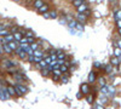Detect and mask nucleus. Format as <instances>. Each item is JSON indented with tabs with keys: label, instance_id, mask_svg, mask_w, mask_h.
Here are the masks:
<instances>
[{
	"label": "nucleus",
	"instance_id": "1",
	"mask_svg": "<svg viewBox=\"0 0 121 109\" xmlns=\"http://www.w3.org/2000/svg\"><path fill=\"white\" fill-rule=\"evenodd\" d=\"M15 90H16L17 96H23V95H26V93L29 91V88H28L26 85H23L22 83H18V84H16V86H15Z\"/></svg>",
	"mask_w": 121,
	"mask_h": 109
},
{
	"label": "nucleus",
	"instance_id": "2",
	"mask_svg": "<svg viewBox=\"0 0 121 109\" xmlns=\"http://www.w3.org/2000/svg\"><path fill=\"white\" fill-rule=\"evenodd\" d=\"M80 92H81L84 96H86L87 93H90V92H91V86H90L87 83L82 84L81 86H80Z\"/></svg>",
	"mask_w": 121,
	"mask_h": 109
},
{
	"label": "nucleus",
	"instance_id": "3",
	"mask_svg": "<svg viewBox=\"0 0 121 109\" xmlns=\"http://www.w3.org/2000/svg\"><path fill=\"white\" fill-rule=\"evenodd\" d=\"M75 9H76L78 13H84V12L86 11V10L88 9V6H87V4H86V3L84 1V3L81 4V5H79V6H78V7H75Z\"/></svg>",
	"mask_w": 121,
	"mask_h": 109
},
{
	"label": "nucleus",
	"instance_id": "4",
	"mask_svg": "<svg viewBox=\"0 0 121 109\" xmlns=\"http://www.w3.org/2000/svg\"><path fill=\"white\" fill-rule=\"evenodd\" d=\"M6 91H7V93H9V96L10 97H16L17 96V93H16V90H15V86H6Z\"/></svg>",
	"mask_w": 121,
	"mask_h": 109
},
{
	"label": "nucleus",
	"instance_id": "5",
	"mask_svg": "<svg viewBox=\"0 0 121 109\" xmlns=\"http://www.w3.org/2000/svg\"><path fill=\"white\" fill-rule=\"evenodd\" d=\"M75 19H76L78 22H80V23H85L87 21V16L85 13H78V16H76Z\"/></svg>",
	"mask_w": 121,
	"mask_h": 109
},
{
	"label": "nucleus",
	"instance_id": "6",
	"mask_svg": "<svg viewBox=\"0 0 121 109\" xmlns=\"http://www.w3.org/2000/svg\"><path fill=\"white\" fill-rule=\"evenodd\" d=\"M96 80H97V74H96L95 70H92L90 73V75H88V83L93 84V83H96Z\"/></svg>",
	"mask_w": 121,
	"mask_h": 109
},
{
	"label": "nucleus",
	"instance_id": "7",
	"mask_svg": "<svg viewBox=\"0 0 121 109\" xmlns=\"http://www.w3.org/2000/svg\"><path fill=\"white\" fill-rule=\"evenodd\" d=\"M87 96V98H86V101H87V103L88 104H93L95 103V98H96V96H95V93H87L86 95Z\"/></svg>",
	"mask_w": 121,
	"mask_h": 109
},
{
	"label": "nucleus",
	"instance_id": "8",
	"mask_svg": "<svg viewBox=\"0 0 121 109\" xmlns=\"http://www.w3.org/2000/svg\"><path fill=\"white\" fill-rule=\"evenodd\" d=\"M110 64H112V65H114V67H119V64H120L119 57L114 56V57H112V58H110Z\"/></svg>",
	"mask_w": 121,
	"mask_h": 109
},
{
	"label": "nucleus",
	"instance_id": "9",
	"mask_svg": "<svg viewBox=\"0 0 121 109\" xmlns=\"http://www.w3.org/2000/svg\"><path fill=\"white\" fill-rule=\"evenodd\" d=\"M33 55H34L35 57H44V56H45V53L43 52V50H40L39 47L36 48V50H33Z\"/></svg>",
	"mask_w": 121,
	"mask_h": 109
},
{
	"label": "nucleus",
	"instance_id": "10",
	"mask_svg": "<svg viewBox=\"0 0 121 109\" xmlns=\"http://www.w3.org/2000/svg\"><path fill=\"white\" fill-rule=\"evenodd\" d=\"M3 50H4V52H5V53H9V55L13 52V51L11 50V47L9 46V44H7V43H4V45H3Z\"/></svg>",
	"mask_w": 121,
	"mask_h": 109
},
{
	"label": "nucleus",
	"instance_id": "11",
	"mask_svg": "<svg viewBox=\"0 0 121 109\" xmlns=\"http://www.w3.org/2000/svg\"><path fill=\"white\" fill-rule=\"evenodd\" d=\"M38 10H39V13H44V12H47V11H48V5H47V4H43V5L40 6Z\"/></svg>",
	"mask_w": 121,
	"mask_h": 109
},
{
	"label": "nucleus",
	"instance_id": "12",
	"mask_svg": "<svg viewBox=\"0 0 121 109\" xmlns=\"http://www.w3.org/2000/svg\"><path fill=\"white\" fill-rule=\"evenodd\" d=\"M48 15H50V18H57L58 17V12H57V10H55V9L48 10Z\"/></svg>",
	"mask_w": 121,
	"mask_h": 109
},
{
	"label": "nucleus",
	"instance_id": "13",
	"mask_svg": "<svg viewBox=\"0 0 121 109\" xmlns=\"http://www.w3.org/2000/svg\"><path fill=\"white\" fill-rule=\"evenodd\" d=\"M43 4H45V1H44V0H34V1H33V6L38 10L40 6H41Z\"/></svg>",
	"mask_w": 121,
	"mask_h": 109
},
{
	"label": "nucleus",
	"instance_id": "14",
	"mask_svg": "<svg viewBox=\"0 0 121 109\" xmlns=\"http://www.w3.org/2000/svg\"><path fill=\"white\" fill-rule=\"evenodd\" d=\"M17 56L21 58V59H24V61H27V57H28V53L26 52V51H23V50H21L18 53H17Z\"/></svg>",
	"mask_w": 121,
	"mask_h": 109
},
{
	"label": "nucleus",
	"instance_id": "15",
	"mask_svg": "<svg viewBox=\"0 0 121 109\" xmlns=\"http://www.w3.org/2000/svg\"><path fill=\"white\" fill-rule=\"evenodd\" d=\"M112 64H109V65H102V69H103V72H105L107 74H110L112 73Z\"/></svg>",
	"mask_w": 121,
	"mask_h": 109
},
{
	"label": "nucleus",
	"instance_id": "16",
	"mask_svg": "<svg viewBox=\"0 0 121 109\" xmlns=\"http://www.w3.org/2000/svg\"><path fill=\"white\" fill-rule=\"evenodd\" d=\"M98 85L102 87V86H104V85H107V79L104 78V76H100L99 79H98Z\"/></svg>",
	"mask_w": 121,
	"mask_h": 109
},
{
	"label": "nucleus",
	"instance_id": "17",
	"mask_svg": "<svg viewBox=\"0 0 121 109\" xmlns=\"http://www.w3.org/2000/svg\"><path fill=\"white\" fill-rule=\"evenodd\" d=\"M12 34H13V39H15L16 41H19V40H21V38L23 36L22 33H19V31H18V32H15V33H12Z\"/></svg>",
	"mask_w": 121,
	"mask_h": 109
},
{
	"label": "nucleus",
	"instance_id": "18",
	"mask_svg": "<svg viewBox=\"0 0 121 109\" xmlns=\"http://www.w3.org/2000/svg\"><path fill=\"white\" fill-rule=\"evenodd\" d=\"M9 44V46L11 47V50L13 51V50H16V48L18 47V45H17V43H16V40H12V41H10V43H7Z\"/></svg>",
	"mask_w": 121,
	"mask_h": 109
},
{
	"label": "nucleus",
	"instance_id": "19",
	"mask_svg": "<svg viewBox=\"0 0 121 109\" xmlns=\"http://www.w3.org/2000/svg\"><path fill=\"white\" fill-rule=\"evenodd\" d=\"M68 67H69V65H67L65 63H63V64H60V65H59V70L62 72V73H67V72H68V69H69Z\"/></svg>",
	"mask_w": 121,
	"mask_h": 109
},
{
	"label": "nucleus",
	"instance_id": "20",
	"mask_svg": "<svg viewBox=\"0 0 121 109\" xmlns=\"http://www.w3.org/2000/svg\"><path fill=\"white\" fill-rule=\"evenodd\" d=\"M40 72H41V75L43 76H48L50 73H51V70H48L47 68H41V70H40Z\"/></svg>",
	"mask_w": 121,
	"mask_h": 109
},
{
	"label": "nucleus",
	"instance_id": "21",
	"mask_svg": "<svg viewBox=\"0 0 121 109\" xmlns=\"http://www.w3.org/2000/svg\"><path fill=\"white\" fill-rule=\"evenodd\" d=\"M4 39H5V41H6V43H10V41L15 40V39H13V34H10V33H9L7 35H5Z\"/></svg>",
	"mask_w": 121,
	"mask_h": 109
},
{
	"label": "nucleus",
	"instance_id": "22",
	"mask_svg": "<svg viewBox=\"0 0 121 109\" xmlns=\"http://www.w3.org/2000/svg\"><path fill=\"white\" fill-rule=\"evenodd\" d=\"M84 1H86V0H73L72 3H73V6H74V7H78L79 5H81Z\"/></svg>",
	"mask_w": 121,
	"mask_h": 109
},
{
	"label": "nucleus",
	"instance_id": "23",
	"mask_svg": "<svg viewBox=\"0 0 121 109\" xmlns=\"http://www.w3.org/2000/svg\"><path fill=\"white\" fill-rule=\"evenodd\" d=\"M65 58H67V55L63 51H60L59 53H57V59H64L65 61Z\"/></svg>",
	"mask_w": 121,
	"mask_h": 109
},
{
	"label": "nucleus",
	"instance_id": "24",
	"mask_svg": "<svg viewBox=\"0 0 121 109\" xmlns=\"http://www.w3.org/2000/svg\"><path fill=\"white\" fill-rule=\"evenodd\" d=\"M76 22H78L76 19H75V18H73V19H70V21H68L67 23H68V26H69L70 28H74V27H75V24H76Z\"/></svg>",
	"mask_w": 121,
	"mask_h": 109
},
{
	"label": "nucleus",
	"instance_id": "25",
	"mask_svg": "<svg viewBox=\"0 0 121 109\" xmlns=\"http://www.w3.org/2000/svg\"><path fill=\"white\" fill-rule=\"evenodd\" d=\"M38 67H41V68H46V67H47V62H46L45 59L43 58L41 61H40V62L38 63Z\"/></svg>",
	"mask_w": 121,
	"mask_h": 109
},
{
	"label": "nucleus",
	"instance_id": "26",
	"mask_svg": "<svg viewBox=\"0 0 121 109\" xmlns=\"http://www.w3.org/2000/svg\"><path fill=\"white\" fill-rule=\"evenodd\" d=\"M75 28L78 29V31H80V32H82V31H84V26H82V23H80V22H76Z\"/></svg>",
	"mask_w": 121,
	"mask_h": 109
},
{
	"label": "nucleus",
	"instance_id": "27",
	"mask_svg": "<svg viewBox=\"0 0 121 109\" xmlns=\"http://www.w3.org/2000/svg\"><path fill=\"white\" fill-rule=\"evenodd\" d=\"M10 33V31H7V29H0V36H5V35H7Z\"/></svg>",
	"mask_w": 121,
	"mask_h": 109
},
{
	"label": "nucleus",
	"instance_id": "28",
	"mask_svg": "<svg viewBox=\"0 0 121 109\" xmlns=\"http://www.w3.org/2000/svg\"><path fill=\"white\" fill-rule=\"evenodd\" d=\"M116 19H121V10L120 9H117L116 12H115V21Z\"/></svg>",
	"mask_w": 121,
	"mask_h": 109
},
{
	"label": "nucleus",
	"instance_id": "29",
	"mask_svg": "<svg viewBox=\"0 0 121 109\" xmlns=\"http://www.w3.org/2000/svg\"><path fill=\"white\" fill-rule=\"evenodd\" d=\"M63 74H64V75H63L62 78H60V79H63L62 81H63L64 84H67V83L69 81V75H67V73H63Z\"/></svg>",
	"mask_w": 121,
	"mask_h": 109
},
{
	"label": "nucleus",
	"instance_id": "30",
	"mask_svg": "<svg viewBox=\"0 0 121 109\" xmlns=\"http://www.w3.org/2000/svg\"><path fill=\"white\" fill-rule=\"evenodd\" d=\"M115 93V88L112 86H108V95H114Z\"/></svg>",
	"mask_w": 121,
	"mask_h": 109
},
{
	"label": "nucleus",
	"instance_id": "31",
	"mask_svg": "<svg viewBox=\"0 0 121 109\" xmlns=\"http://www.w3.org/2000/svg\"><path fill=\"white\" fill-rule=\"evenodd\" d=\"M29 46L32 47V50H36V48L39 47V44L34 41V43H32V44H29Z\"/></svg>",
	"mask_w": 121,
	"mask_h": 109
},
{
	"label": "nucleus",
	"instance_id": "32",
	"mask_svg": "<svg viewBox=\"0 0 121 109\" xmlns=\"http://www.w3.org/2000/svg\"><path fill=\"white\" fill-rule=\"evenodd\" d=\"M121 55V48L120 47H117V48H115L114 50V56H116V57H119Z\"/></svg>",
	"mask_w": 121,
	"mask_h": 109
},
{
	"label": "nucleus",
	"instance_id": "33",
	"mask_svg": "<svg viewBox=\"0 0 121 109\" xmlns=\"http://www.w3.org/2000/svg\"><path fill=\"white\" fill-rule=\"evenodd\" d=\"M27 61H29V62H33V61H34V55H28V57H27Z\"/></svg>",
	"mask_w": 121,
	"mask_h": 109
},
{
	"label": "nucleus",
	"instance_id": "34",
	"mask_svg": "<svg viewBox=\"0 0 121 109\" xmlns=\"http://www.w3.org/2000/svg\"><path fill=\"white\" fill-rule=\"evenodd\" d=\"M24 34H26V36H27V38H30V36H34V33H33V32H26Z\"/></svg>",
	"mask_w": 121,
	"mask_h": 109
},
{
	"label": "nucleus",
	"instance_id": "35",
	"mask_svg": "<svg viewBox=\"0 0 121 109\" xmlns=\"http://www.w3.org/2000/svg\"><path fill=\"white\" fill-rule=\"evenodd\" d=\"M19 29H18V27H12L11 28V33H15V32H18Z\"/></svg>",
	"mask_w": 121,
	"mask_h": 109
},
{
	"label": "nucleus",
	"instance_id": "36",
	"mask_svg": "<svg viewBox=\"0 0 121 109\" xmlns=\"http://www.w3.org/2000/svg\"><path fill=\"white\" fill-rule=\"evenodd\" d=\"M43 16H44V18H50V15H48V11H47V12H44V13H43Z\"/></svg>",
	"mask_w": 121,
	"mask_h": 109
},
{
	"label": "nucleus",
	"instance_id": "37",
	"mask_svg": "<svg viewBox=\"0 0 121 109\" xmlns=\"http://www.w3.org/2000/svg\"><path fill=\"white\" fill-rule=\"evenodd\" d=\"M116 26L119 28H121V19H116Z\"/></svg>",
	"mask_w": 121,
	"mask_h": 109
},
{
	"label": "nucleus",
	"instance_id": "38",
	"mask_svg": "<svg viewBox=\"0 0 121 109\" xmlns=\"http://www.w3.org/2000/svg\"><path fill=\"white\" fill-rule=\"evenodd\" d=\"M3 52H4V50H3V45H0V56L3 55Z\"/></svg>",
	"mask_w": 121,
	"mask_h": 109
},
{
	"label": "nucleus",
	"instance_id": "39",
	"mask_svg": "<svg viewBox=\"0 0 121 109\" xmlns=\"http://www.w3.org/2000/svg\"><path fill=\"white\" fill-rule=\"evenodd\" d=\"M81 96H84V95H82L81 92H79V93H76V97H78V98H81Z\"/></svg>",
	"mask_w": 121,
	"mask_h": 109
},
{
	"label": "nucleus",
	"instance_id": "40",
	"mask_svg": "<svg viewBox=\"0 0 121 109\" xmlns=\"http://www.w3.org/2000/svg\"><path fill=\"white\" fill-rule=\"evenodd\" d=\"M93 65H95L96 68H98V67H100V64H99L98 62H95V64H93Z\"/></svg>",
	"mask_w": 121,
	"mask_h": 109
},
{
	"label": "nucleus",
	"instance_id": "41",
	"mask_svg": "<svg viewBox=\"0 0 121 109\" xmlns=\"http://www.w3.org/2000/svg\"><path fill=\"white\" fill-rule=\"evenodd\" d=\"M117 46H119V47H120V48H121V40H120V41H119V43H117Z\"/></svg>",
	"mask_w": 121,
	"mask_h": 109
},
{
	"label": "nucleus",
	"instance_id": "42",
	"mask_svg": "<svg viewBox=\"0 0 121 109\" xmlns=\"http://www.w3.org/2000/svg\"><path fill=\"white\" fill-rule=\"evenodd\" d=\"M119 34L121 35V28H119Z\"/></svg>",
	"mask_w": 121,
	"mask_h": 109
},
{
	"label": "nucleus",
	"instance_id": "43",
	"mask_svg": "<svg viewBox=\"0 0 121 109\" xmlns=\"http://www.w3.org/2000/svg\"><path fill=\"white\" fill-rule=\"evenodd\" d=\"M119 61H120V63H121V55L119 56Z\"/></svg>",
	"mask_w": 121,
	"mask_h": 109
},
{
	"label": "nucleus",
	"instance_id": "44",
	"mask_svg": "<svg viewBox=\"0 0 121 109\" xmlns=\"http://www.w3.org/2000/svg\"><path fill=\"white\" fill-rule=\"evenodd\" d=\"M13 1H17V3H18V1H19V0H13Z\"/></svg>",
	"mask_w": 121,
	"mask_h": 109
},
{
	"label": "nucleus",
	"instance_id": "45",
	"mask_svg": "<svg viewBox=\"0 0 121 109\" xmlns=\"http://www.w3.org/2000/svg\"><path fill=\"white\" fill-rule=\"evenodd\" d=\"M72 1H73V0H72Z\"/></svg>",
	"mask_w": 121,
	"mask_h": 109
}]
</instances>
